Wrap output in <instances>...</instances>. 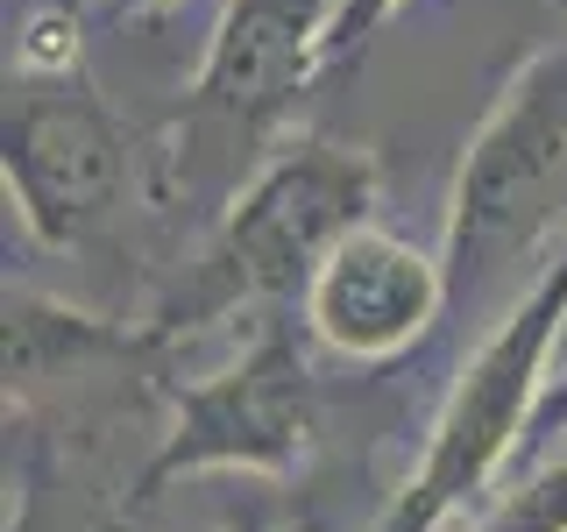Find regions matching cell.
I'll list each match as a JSON object with an SVG mask.
<instances>
[{
	"label": "cell",
	"instance_id": "obj_1",
	"mask_svg": "<svg viewBox=\"0 0 567 532\" xmlns=\"http://www.w3.org/2000/svg\"><path fill=\"white\" fill-rule=\"evenodd\" d=\"M425 298H433L425 263L390 235L341 242V256L319 277V319L333 341H398L404 327H419Z\"/></svg>",
	"mask_w": 567,
	"mask_h": 532
},
{
	"label": "cell",
	"instance_id": "obj_2",
	"mask_svg": "<svg viewBox=\"0 0 567 532\" xmlns=\"http://www.w3.org/2000/svg\"><path fill=\"white\" fill-rule=\"evenodd\" d=\"M377 8H390V0H354V14H377ZM354 14H348V22H354Z\"/></svg>",
	"mask_w": 567,
	"mask_h": 532
}]
</instances>
